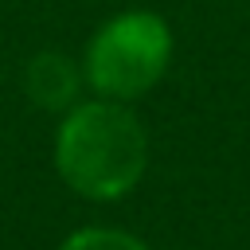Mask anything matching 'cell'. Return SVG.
I'll list each match as a JSON object with an SVG mask.
<instances>
[{"mask_svg":"<svg viewBox=\"0 0 250 250\" xmlns=\"http://www.w3.org/2000/svg\"><path fill=\"white\" fill-rule=\"evenodd\" d=\"M172 59V31L156 12H121L86 47L82 78L109 102L148 94Z\"/></svg>","mask_w":250,"mask_h":250,"instance_id":"cell-2","label":"cell"},{"mask_svg":"<svg viewBox=\"0 0 250 250\" xmlns=\"http://www.w3.org/2000/svg\"><path fill=\"white\" fill-rule=\"evenodd\" d=\"M59 250H148L141 238L125 234V230H109V227H82L74 230Z\"/></svg>","mask_w":250,"mask_h":250,"instance_id":"cell-4","label":"cell"},{"mask_svg":"<svg viewBox=\"0 0 250 250\" xmlns=\"http://www.w3.org/2000/svg\"><path fill=\"white\" fill-rule=\"evenodd\" d=\"M148 164V133L125 102H82L55 133V168L86 199L125 195Z\"/></svg>","mask_w":250,"mask_h":250,"instance_id":"cell-1","label":"cell"},{"mask_svg":"<svg viewBox=\"0 0 250 250\" xmlns=\"http://www.w3.org/2000/svg\"><path fill=\"white\" fill-rule=\"evenodd\" d=\"M78 82H82L78 66H74L70 59L55 55V51H43V55L31 59V66H27V94H31L43 109H62V105H70L74 94H78Z\"/></svg>","mask_w":250,"mask_h":250,"instance_id":"cell-3","label":"cell"}]
</instances>
